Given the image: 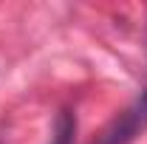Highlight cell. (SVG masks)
I'll return each mask as SVG.
<instances>
[{"label": "cell", "mask_w": 147, "mask_h": 144, "mask_svg": "<svg viewBox=\"0 0 147 144\" xmlns=\"http://www.w3.org/2000/svg\"><path fill=\"white\" fill-rule=\"evenodd\" d=\"M144 130H147V88L139 93V99L127 110H122L105 127V133L93 144H130V141H136Z\"/></svg>", "instance_id": "obj_1"}, {"label": "cell", "mask_w": 147, "mask_h": 144, "mask_svg": "<svg viewBox=\"0 0 147 144\" xmlns=\"http://www.w3.org/2000/svg\"><path fill=\"white\" fill-rule=\"evenodd\" d=\"M74 127H76V122H74L71 113H59V122H57V133H54V141L51 144H68L74 136Z\"/></svg>", "instance_id": "obj_2"}]
</instances>
